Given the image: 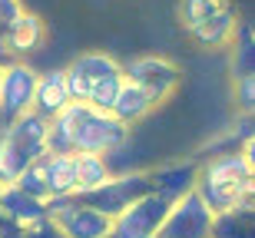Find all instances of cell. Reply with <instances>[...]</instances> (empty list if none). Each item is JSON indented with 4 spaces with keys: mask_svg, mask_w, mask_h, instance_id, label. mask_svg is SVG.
<instances>
[{
    "mask_svg": "<svg viewBox=\"0 0 255 238\" xmlns=\"http://www.w3.org/2000/svg\"><path fill=\"white\" fill-rule=\"evenodd\" d=\"M129 139V126L110 109L90 103H70L47 119V153H120Z\"/></svg>",
    "mask_w": 255,
    "mask_h": 238,
    "instance_id": "1",
    "label": "cell"
},
{
    "mask_svg": "<svg viewBox=\"0 0 255 238\" xmlns=\"http://www.w3.org/2000/svg\"><path fill=\"white\" fill-rule=\"evenodd\" d=\"M43 212L47 222H53L66 238H103L113 229V219L106 212L80 202L76 195H50L43 202Z\"/></svg>",
    "mask_w": 255,
    "mask_h": 238,
    "instance_id": "2",
    "label": "cell"
},
{
    "mask_svg": "<svg viewBox=\"0 0 255 238\" xmlns=\"http://www.w3.org/2000/svg\"><path fill=\"white\" fill-rule=\"evenodd\" d=\"M146 192H152V182L146 172H129V175H110L103 185L86 192H76V199L93 205V209L106 212L110 219H116L126 205H132L136 199H142Z\"/></svg>",
    "mask_w": 255,
    "mask_h": 238,
    "instance_id": "3",
    "label": "cell"
},
{
    "mask_svg": "<svg viewBox=\"0 0 255 238\" xmlns=\"http://www.w3.org/2000/svg\"><path fill=\"white\" fill-rule=\"evenodd\" d=\"M212 209L199 199L196 189H189L169 205L156 238H212Z\"/></svg>",
    "mask_w": 255,
    "mask_h": 238,
    "instance_id": "4",
    "label": "cell"
},
{
    "mask_svg": "<svg viewBox=\"0 0 255 238\" xmlns=\"http://www.w3.org/2000/svg\"><path fill=\"white\" fill-rule=\"evenodd\" d=\"M172 202H166L156 192H146L142 199H136L132 205H126L120 215L113 219V235L116 238H156L166 212H169Z\"/></svg>",
    "mask_w": 255,
    "mask_h": 238,
    "instance_id": "5",
    "label": "cell"
},
{
    "mask_svg": "<svg viewBox=\"0 0 255 238\" xmlns=\"http://www.w3.org/2000/svg\"><path fill=\"white\" fill-rule=\"evenodd\" d=\"M33 89H37V73L27 63H7L3 67V77H0V113H3L7 123L30 109Z\"/></svg>",
    "mask_w": 255,
    "mask_h": 238,
    "instance_id": "6",
    "label": "cell"
},
{
    "mask_svg": "<svg viewBox=\"0 0 255 238\" xmlns=\"http://www.w3.org/2000/svg\"><path fill=\"white\" fill-rule=\"evenodd\" d=\"M123 77L132 79V83H139L156 103H162L176 89L182 73H179V67H172V63H166L159 57H139V60H129L123 67Z\"/></svg>",
    "mask_w": 255,
    "mask_h": 238,
    "instance_id": "7",
    "label": "cell"
},
{
    "mask_svg": "<svg viewBox=\"0 0 255 238\" xmlns=\"http://www.w3.org/2000/svg\"><path fill=\"white\" fill-rule=\"evenodd\" d=\"M252 172H255V162H249L242 153H229V156H216L206 169H199V175L219 182L222 189L236 192L239 199H249V195H255Z\"/></svg>",
    "mask_w": 255,
    "mask_h": 238,
    "instance_id": "8",
    "label": "cell"
},
{
    "mask_svg": "<svg viewBox=\"0 0 255 238\" xmlns=\"http://www.w3.org/2000/svg\"><path fill=\"white\" fill-rule=\"evenodd\" d=\"M3 139L17 149L23 162H33L40 156H47V119L37 116L33 109H27V113H20L17 119L7 123Z\"/></svg>",
    "mask_w": 255,
    "mask_h": 238,
    "instance_id": "9",
    "label": "cell"
},
{
    "mask_svg": "<svg viewBox=\"0 0 255 238\" xmlns=\"http://www.w3.org/2000/svg\"><path fill=\"white\" fill-rule=\"evenodd\" d=\"M0 212H3V215H7V219L13 222L20 232L33 229L37 222L47 219L43 202L33 199V195H27L23 189H17L13 182H7V185H3V192H0Z\"/></svg>",
    "mask_w": 255,
    "mask_h": 238,
    "instance_id": "10",
    "label": "cell"
},
{
    "mask_svg": "<svg viewBox=\"0 0 255 238\" xmlns=\"http://www.w3.org/2000/svg\"><path fill=\"white\" fill-rule=\"evenodd\" d=\"M70 103V89H66V73L63 70H50L43 77H37V89H33V103L30 109L43 119H53V116Z\"/></svg>",
    "mask_w": 255,
    "mask_h": 238,
    "instance_id": "11",
    "label": "cell"
},
{
    "mask_svg": "<svg viewBox=\"0 0 255 238\" xmlns=\"http://www.w3.org/2000/svg\"><path fill=\"white\" fill-rule=\"evenodd\" d=\"M152 106H156V99H152V96L146 93L139 83H132V79L123 77V83H120V93H116L113 106H110V113L129 126V123H136V119H142V116L149 113Z\"/></svg>",
    "mask_w": 255,
    "mask_h": 238,
    "instance_id": "12",
    "label": "cell"
},
{
    "mask_svg": "<svg viewBox=\"0 0 255 238\" xmlns=\"http://www.w3.org/2000/svg\"><path fill=\"white\" fill-rule=\"evenodd\" d=\"M196 179H199V165L186 162V165H172V169H162L156 175H149L152 182V192L162 195L166 202H176L182 199L189 189H196Z\"/></svg>",
    "mask_w": 255,
    "mask_h": 238,
    "instance_id": "13",
    "label": "cell"
},
{
    "mask_svg": "<svg viewBox=\"0 0 255 238\" xmlns=\"http://www.w3.org/2000/svg\"><path fill=\"white\" fill-rule=\"evenodd\" d=\"M40 40H43V23L33 13H23L20 10L17 17L3 27V47L13 50V53H27V50L37 47Z\"/></svg>",
    "mask_w": 255,
    "mask_h": 238,
    "instance_id": "14",
    "label": "cell"
},
{
    "mask_svg": "<svg viewBox=\"0 0 255 238\" xmlns=\"http://www.w3.org/2000/svg\"><path fill=\"white\" fill-rule=\"evenodd\" d=\"M43 172L50 182V195H76V159L73 153H47Z\"/></svg>",
    "mask_w": 255,
    "mask_h": 238,
    "instance_id": "15",
    "label": "cell"
},
{
    "mask_svg": "<svg viewBox=\"0 0 255 238\" xmlns=\"http://www.w3.org/2000/svg\"><path fill=\"white\" fill-rule=\"evenodd\" d=\"M236 13H232V7H222L212 13V17H206L202 23H196V27H189V33L199 40V43H206V47H226L229 40H232V30H236Z\"/></svg>",
    "mask_w": 255,
    "mask_h": 238,
    "instance_id": "16",
    "label": "cell"
},
{
    "mask_svg": "<svg viewBox=\"0 0 255 238\" xmlns=\"http://www.w3.org/2000/svg\"><path fill=\"white\" fill-rule=\"evenodd\" d=\"M252 199H242L236 209L212 219V238H252Z\"/></svg>",
    "mask_w": 255,
    "mask_h": 238,
    "instance_id": "17",
    "label": "cell"
},
{
    "mask_svg": "<svg viewBox=\"0 0 255 238\" xmlns=\"http://www.w3.org/2000/svg\"><path fill=\"white\" fill-rule=\"evenodd\" d=\"M73 159H76V192L96 189V185H103L113 175L106 156H100V153H73Z\"/></svg>",
    "mask_w": 255,
    "mask_h": 238,
    "instance_id": "18",
    "label": "cell"
},
{
    "mask_svg": "<svg viewBox=\"0 0 255 238\" xmlns=\"http://www.w3.org/2000/svg\"><path fill=\"white\" fill-rule=\"evenodd\" d=\"M70 70H76L86 83H93V79H100V77L120 73L123 67H120L113 57H106V53H83V57H76L73 63H70Z\"/></svg>",
    "mask_w": 255,
    "mask_h": 238,
    "instance_id": "19",
    "label": "cell"
},
{
    "mask_svg": "<svg viewBox=\"0 0 255 238\" xmlns=\"http://www.w3.org/2000/svg\"><path fill=\"white\" fill-rule=\"evenodd\" d=\"M13 185H17V189H23L27 195H33V199L47 202L50 199V182H47V172H43V156L30 162L27 169L13 179Z\"/></svg>",
    "mask_w": 255,
    "mask_h": 238,
    "instance_id": "20",
    "label": "cell"
},
{
    "mask_svg": "<svg viewBox=\"0 0 255 238\" xmlns=\"http://www.w3.org/2000/svg\"><path fill=\"white\" fill-rule=\"evenodd\" d=\"M120 83H123V70L93 79V83H90V93H86V103L96 106V109H110L113 99H116V93H120Z\"/></svg>",
    "mask_w": 255,
    "mask_h": 238,
    "instance_id": "21",
    "label": "cell"
},
{
    "mask_svg": "<svg viewBox=\"0 0 255 238\" xmlns=\"http://www.w3.org/2000/svg\"><path fill=\"white\" fill-rule=\"evenodd\" d=\"M222 7V0H182L179 3V20L186 23V30L202 23L206 17H212L216 10Z\"/></svg>",
    "mask_w": 255,
    "mask_h": 238,
    "instance_id": "22",
    "label": "cell"
},
{
    "mask_svg": "<svg viewBox=\"0 0 255 238\" xmlns=\"http://www.w3.org/2000/svg\"><path fill=\"white\" fill-rule=\"evenodd\" d=\"M239 106H242V113H252V106H255V79H252V73H242V77H239Z\"/></svg>",
    "mask_w": 255,
    "mask_h": 238,
    "instance_id": "23",
    "label": "cell"
},
{
    "mask_svg": "<svg viewBox=\"0 0 255 238\" xmlns=\"http://www.w3.org/2000/svg\"><path fill=\"white\" fill-rule=\"evenodd\" d=\"M20 238H66V235L57 229V225H53V222H47V219H43V222H37L33 229H27Z\"/></svg>",
    "mask_w": 255,
    "mask_h": 238,
    "instance_id": "24",
    "label": "cell"
},
{
    "mask_svg": "<svg viewBox=\"0 0 255 238\" xmlns=\"http://www.w3.org/2000/svg\"><path fill=\"white\" fill-rule=\"evenodd\" d=\"M20 10H23V7H20V0H0V30L7 27Z\"/></svg>",
    "mask_w": 255,
    "mask_h": 238,
    "instance_id": "25",
    "label": "cell"
},
{
    "mask_svg": "<svg viewBox=\"0 0 255 238\" xmlns=\"http://www.w3.org/2000/svg\"><path fill=\"white\" fill-rule=\"evenodd\" d=\"M20 235H23V232H20L17 225H13V222L0 212V238H20Z\"/></svg>",
    "mask_w": 255,
    "mask_h": 238,
    "instance_id": "26",
    "label": "cell"
},
{
    "mask_svg": "<svg viewBox=\"0 0 255 238\" xmlns=\"http://www.w3.org/2000/svg\"><path fill=\"white\" fill-rule=\"evenodd\" d=\"M3 129H7V119H3V113H0V136H3Z\"/></svg>",
    "mask_w": 255,
    "mask_h": 238,
    "instance_id": "27",
    "label": "cell"
},
{
    "mask_svg": "<svg viewBox=\"0 0 255 238\" xmlns=\"http://www.w3.org/2000/svg\"><path fill=\"white\" fill-rule=\"evenodd\" d=\"M103 238H116V235H113V232H106V235H103Z\"/></svg>",
    "mask_w": 255,
    "mask_h": 238,
    "instance_id": "28",
    "label": "cell"
},
{
    "mask_svg": "<svg viewBox=\"0 0 255 238\" xmlns=\"http://www.w3.org/2000/svg\"><path fill=\"white\" fill-rule=\"evenodd\" d=\"M3 53H7V47H0V57H3Z\"/></svg>",
    "mask_w": 255,
    "mask_h": 238,
    "instance_id": "29",
    "label": "cell"
},
{
    "mask_svg": "<svg viewBox=\"0 0 255 238\" xmlns=\"http://www.w3.org/2000/svg\"><path fill=\"white\" fill-rule=\"evenodd\" d=\"M0 77H3V63H0Z\"/></svg>",
    "mask_w": 255,
    "mask_h": 238,
    "instance_id": "30",
    "label": "cell"
},
{
    "mask_svg": "<svg viewBox=\"0 0 255 238\" xmlns=\"http://www.w3.org/2000/svg\"><path fill=\"white\" fill-rule=\"evenodd\" d=\"M3 185H7V182H0V192H3Z\"/></svg>",
    "mask_w": 255,
    "mask_h": 238,
    "instance_id": "31",
    "label": "cell"
}]
</instances>
